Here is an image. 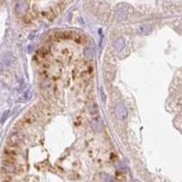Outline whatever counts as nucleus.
<instances>
[{"label":"nucleus","instance_id":"nucleus-1","mask_svg":"<svg viewBox=\"0 0 182 182\" xmlns=\"http://www.w3.org/2000/svg\"><path fill=\"white\" fill-rule=\"evenodd\" d=\"M37 119V115L35 111H29L28 113H27L25 115L24 118L19 121L18 125L20 127H27L32 123H34Z\"/></svg>","mask_w":182,"mask_h":182},{"label":"nucleus","instance_id":"nucleus-2","mask_svg":"<svg viewBox=\"0 0 182 182\" xmlns=\"http://www.w3.org/2000/svg\"><path fill=\"white\" fill-rule=\"evenodd\" d=\"M115 113L117 118L119 119H125L128 117V110L127 108L123 105L122 103L117 104V106L115 108Z\"/></svg>","mask_w":182,"mask_h":182},{"label":"nucleus","instance_id":"nucleus-3","mask_svg":"<svg viewBox=\"0 0 182 182\" xmlns=\"http://www.w3.org/2000/svg\"><path fill=\"white\" fill-rule=\"evenodd\" d=\"M73 40L79 44V45H84L88 43V37L80 33H77V32H74V36H73Z\"/></svg>","mask_w":182,"mask_h":182},{"label":"nucleus","instance_id":"nucleus-4","mask_svg":"<svg viewBox=\"0 0 182 182\" xmlns=\"http://www.w3.org/2000/svg\"><path fill=\"white\" fill-rule=\"evenodd\" d=\"M22 139V136L19 133H17V132H14L12 133L9 136H8V144H12V145H17L18 146V143L21 141Z\"/></svg>","mask_w":182,"mask_h":182},{"label":"nucleus","instance_id":"nucleus-5","mask_svg":"<svg viewBox=\"0 0 182 182\" xmlns=\"http://www.w3.org/2000/svg\"><path fill=\"white\" fill-rule=\"evenodd\" d=\"M125 48V40L123 38H119L118 40L115 42V48L117 49V51L121 52Z\"/></svg>","mask_w":182,"mask_h":182},{"label":"nucleus","instance_id":"nucleus-6","mask_svg":"<svg viewBox=\"0 0 182 182\" xmlns=\"http://www.w3.org/2000/svg\"><path fill=\"white\" fill-rule=\"evenodd\" d=\"M151 30H152V28L149 25H142L140 26V28L139 29V33L142 35H148L150 33Z\"/></svg>","mask_w":182,"mask_h":182},{"label":"nucleus","instance_id":"nucleus-7","mask_svg":"<svg viewBox=\"0 0 182 182\" xmlns=\"http://www.w3.org/2000/svg\"><path fill=\"white\" fill-rule=\"evenodd\" d=\"M116 179H117V180H118L119 182H123V181H125L126 179H127L126 174H125L124 172L119 171V172L117 173V175H116Z\"/></svg>","mask_w":182,"mask_h":182},{"label":"nucleus","instance_id":"nucleus-8","mask_svg":"<svg viewBox=\"0 0 182 182\" xmlns=\"http://www.w3.org/2000/svg\"><path fill=\"white\" fill-rule=\"evenodd\" d=\"M85 55L88 58H93V57H94V51H93V49L91 48H86V50H85Z\"/></svg>","mask_w":182,"mask_h":182},{"label":"nucleus","instance_id":"nucleus-9","mask_svg":"<svg viewBox=\"0 0 182 182\" xmlns=\"http://www.w3.org/2000/svg\"><path fill=\"white\" fill-rule=\"evenodd\" d=\"M23 20L26 22V23H30L32 21V17L29 14H27V15H25L24 17H23Z\"/></svg>","mask_w":182,"mask_h":182},{"label":"nucleus","instance_id":"nucleus-10","mask_svg":"<svg viewBox=\"0 0 182 182\" xmlns=\"http://www.w3.org/2000/svg\"><path fill=\"white\" fill-rule=\"evenodd\" d=\"M8 114H9V111H6L5 113H4V115H3V119H1V123H4L5 122V120L8 119Z\"/></svg>","mask_w":182,"mask_h":182},{"label":"nucleus","instance_id":"nucleus-11","mask_svg":"<svg viewBox=\"0 0 182 182\" xmlns=\"http://www.w3.org/2000/svg\"><path fill=\"white\" fill-rule=\"evenodd\" d=\"M2 182H13V181L11 180V179H10L9 177H8V178H6L5 179H3Z\"/></svg>","mask_w":182,"mask_h":182}]
</instances>
